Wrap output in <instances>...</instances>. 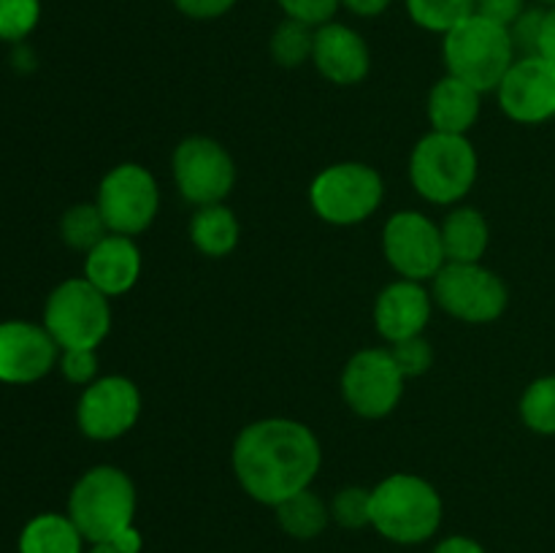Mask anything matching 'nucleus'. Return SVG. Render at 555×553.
Returning <instances> with one entry per match:
<instances>
[{
	"label": "nucleus",
	"mask_w": 555,
	"mask_h": 553,
	"mask_svg": "<svg viewBox=\"0 0 555 553\" xmlns=\"http://www.w3.org/2000/svg\"><path fill=\"white\" fill-rule=\"evenodd\" d=\"M276 3L282 5L287 20H298L304 25L320 27L325 22H334V14L341 5V0H276Z\"/></svg>",
	"instance_id": "nucleus-32"
},
{
	"label": "nucleus",
	"mask_w": 555,
	"mask_h": 553,
	"mask_svg": "<svg viewBox=\"0 0 555 553\" xmlns=\"http://www.w3.org/2000/svg\"><path fill=\"white\" fill-rule=\"evenodd\" d=\"M442 54L448 74L480 92L496 90L509 65L515 63V47L507 27L477 14L444 36Z\"/></svg>",
	"instance_id": "nucleus-5"
},
{
	"label": "nucleus",
	"mask_w": 555,
	"mask_h": 553,
	"mask_svg": "<svg viewBox=\"0 0 555 553\" xmlns=\"http://www.w3.org/2000/svg\"><path fill=\"white\" fill-rule=\"evenodd\" d=\"M385 260L401 280L426 282L439 274L448 258L442 247V231L423 211H396L383 231Z\"/></svg>",
	"instance_id": "nucleus-12"
},
{
	"label": "nucleus",
	"mask_w": 555,
	"mask_h": 553,
	"mask_svg": "<svg viewBox=\"0 0 555 553\" xmlns=\"http://www.w3.org/2000/svg\"><path fill=\"white\" fill-rule=\"evenodd\" d=\"M173 179L188 204H222L236 184V163L220 141L188 136L173 150Z\"/></svg>",
	"instance_id": "nucleus-10"
},
{
	"label": "nucleus",
	"mask_w": 555,
	"mask_h": 553,
	"mask_svg": "<svg viewBox=\"0 0 555 553\" xmlns=\"http://www.w3.org/2000/svg\"><path fill=\"white\" fill-rule=\"evenodd\" d=\"M434 553H486L482 551L480 542H475L472 537H448V540L439 542L437 548H434Z\"/></svg>",
	"instance_id": "nucleus-38"
},
{
	"label": "nucleus",
	"mask_w": 555,
	"mask_h": 553,
	"mask_svg": "<svg viewBox=\"0 0 555 553\" xmlns=\"http://www.w3.org/2000/svg\"><path fill=\"white\" fill-rule=\"evenodd\" d=\"M314 30L318 27L304 25L298 20H285L282 25H276V30L271 33V57L282 68H298L307 60H312L314 49Z\"/></svg>",
	"instance_id": "nucleus-26"
},
{
	"label": "nucleus",
	"mask_w": 555,
	"mask_h": 553,
	"mask_svg": "<svg viewBox=\"0 0 555 553\" xmlns=\"http://www.w3.org/2000/svg\"><path fill=\"white\" fill-rule=\"evenodd\" d=\"M480 160L466 136L431 130L415 144L410 157V179L417 195L437 206L464 198L477 182Z\"/></svg>",
	"instance_id": "nucleus-4"
},
{
	"label": "nucleus",
	"mask_w": 555,
	"mask_h": 553,
	"mask_svg": "<svg viewBox=\"0 0 555 553\" xmlns=\"http://www.w3.org/2000/svg\"><path fill=\"white\" fill-rule=\"evenodd\" d=\"M406 11L423 30L448 36L453 27L475 16V0H406Z\"/></svg>",
	"instance_id": "nucleus-25"
},
{
	"label": "nucleus",
	"mask_w": 555,
	"mask_h": 553,
	"mask_svg": "<svg viewBox=\"0 0 555 553\" xmlns=\"http://www.w3.org/2000/svg\"><path fill=\"white\" fill-rule=\"evenodd\" d=\"M95 204L112 233H144L160 209L157 179L141 163H119L98 184Z\"/></svg>",
	"instance_id": "nucleus-9"
},
{
	"label": "nucleus",
	"mask_w": 555,
	"mask_h": 553,
	"mask_svg": "<svg viewBox=\"0 0 555 553\" xmlns=\"http://www.w3.org/2000/svg\"><path fill=\"white\" fill-rule=\"evenodd\" d=\"M448 263H480L491 242V228L475 206H459L439 226Z\"/></svg>",
	"instance_id": "nucleus-20"
},
{
	"label": "nucleus",
	"mask_w": 555,
	"mask_h": 553,
	"mask_svg": "<svg viewBox=\"0 0 555 553\" xmlns=\"http://www.w3.org/2000/svg\"><path fill=\"white\" fill-rule=\"evenodd\" d=\"M388 350L404 377H421V374H426L434 363V350L423 336H412V339L396 342V345H390Z\"/></svg>",
	"instance_id": "nucleus-31"
},
{
	"label": "nucleus",
	"mask_w": 555,
	"mask_h": 553,
	"mask_svg": "<svg viewBox=\"0 0 555 553\" xmlns=\"http://www.w3.org/2000/svg\"><path fill=\"white\" fill-rule=\"evenodd\" d=\"M60 372L68 383L74 385H90L98 380V352L85 350V347H76V350H63L60 356Z\"/></svg>",
	"instance_id": "nucleus-33"
},
{
	"label": "nucleus",
	"mask_w": 555,
	"mask_h": 553,
	"mask_svg": "<svg viewBox=\"0 0 555 553\" xmlns=\"http://www.w3.org/2000/svg\"><path fill=\"white\" fill-rule=\"evenodd\" d=\"M68 515L92 545L112 542L135 515V486L128 472L112 464L87 470L70 491Z\"/></svg>",
	"instance_id": "nucleus-3"
},
{
	"label": "nucleus",
	"mask_w": 555,
	"mask_h": 553,
	"mask_svg": "<svg viewBox=\"0 0 555 553\" xmlns=\"http://www.w3.org/2000/svg\"><path fill=\"white\" fill-rule=\"evenodd\" d=\"M385 195L383 177L366 163L345 160L323 168L312 179L309 204L331 226H358L379 209Z\"/></svg>",
	"instance_id": "nucleus-7"
},
{
	"label": "nucleus",
	"mask_w": 555,
	"mask_h": 553,
	"mask_svg": "<svg viewBox=\"0 0 555 553\" xmlns=\"http://www.w3.org/2000/svg\"><path fill=\"white\" fill-rule=\"evenodd\" d=\"M520 417L537 434H555V374L540 377L526 388L520 399Z\"/></svg>",
	"instance_id": "nucleus-27"
},
{
	"label": "nucleus",
	"mask_w": 555,
	"mask_h": 553,
	"mask_svg": "<svg viewBox=\"0 0 555 553\" xmlns=\"http://www.w3.org/2000/svg\"><path fill=\"white\" fill-rule=\"evenodd\" d=\"M108 226L103 220L98 204H76L60 220V236L68 244L70 249H79V253H90L98 242L108 236Z\"/></svg>",
	"instance_id": "nucleus-24"
},
{
	"label": "nucleus",
	"mask_w": 555,
	"mask_h": 553,
	"mask_svg": "<svg viewBox=\"0 0 555 553\" xmlns=\"http://www.w3.org/2000/svg\"><path fill=\"white\" fill-rule=\"evenodd\" d=\"M81 531L70 515L41 513L25 524L20 535V553H81Z\"/></svg>",
	"instance_id": "nucleus-22"
},
{
	"label": "nucleus",
	"mask_w": 555,
	"mask_h": 553,
	"mask_svg": "<svg viewBox=\"0 0 555 553\" xmlns=\"http://www.w3.org/2000/svg\"><path fill=\"white\" fill-rule=\"evenodd\" d=\"M238 233H242V228H238L236 215L225 204L198 206V211L190 220V242L195 244L198 253L209 255V258L231 255L238 244Z\"/></svg>",
	"instance_id": "nucleus-21"
},
{
	"label": "nucleus",
	"mask_w": 555,
	"mask_h": 553,
	"mask_svg": "<svg viewBox=\"0 0 555 553\" xmlns=\"http://www.w3.org/2000/svg\"><path fill=\"white\" fill-rule=\"evenodd\" d=\"M540 3H545V5H551V9H555V0H540Z\"/></svg>",
	"instance_id": "nucleus-41"
},
{
	"label": "nucleus",
	"mask_w": 555,
	"mask_h": 553,
	"mask_svg": "<svg viewBox=\"0 0 555 553\" xmlns=\"http://www.w3.org/2000/svg\"><path fill=\"white\" fill-rule=\"evenodd\" d=\"M526 11V0H475V14L509 27Z\"/></svg>",
	"instance_id": "nucleus-34"
},
{
	"label": "nucleus",
	"mask_w": 555,
	"mask_h": 553,
	"mask_svg": "<svg viewBox=\"0 0 555 553\" xmlns=\"http://www.w3.org/2000/svg\"><path fill=\"white\" fill-rule=\"evenodd\" d=\"M179 11L190 20H217L236 5V0H173Z\"/></svg>",
	"instance_id": "nucleus-35"
},
{
	"label": "nucleus",
	"mask_w": 555,
	"mask_h": 553,
	"mask_svg": "<svg viewBox=\"0 0 555 553\" xmlns=\"http://www.w3.org/2000/svg\"><path fill=\"white\" fill-rule=\"evenodd\" d=\"M404 383L406 377L388 347H366L347 361L341 372V396L356 415L379 421L399 407Z\"/></svg>",
	"instance_id": "nucleus-11"
},
{
	"label": "nucleus",
	"mask_w": 555,
	"mask_h": 553,
	"mask_svg": "<svg viewBox=\"0 0 555 553\" xmlns=\"http://www.w3.org/2000/svg\"><path fill=\"white\" fill-rule=\"evenodd\" d=\"M442 499L421 475L396 472L372 488V526L390 542L417 545L437 535Z\"/></svg>",
	"instance_id": "nucleus-2"
},
{
	"label": "nucleus",
	"mask_w": 555,
	"mask_h": 553,
	"mask_svg": "<svg viewBox=\"0 0 555 553\" xmlns=\"http://www.w3.org/2000/svg\"><path fill=\"white\" fill-rule=\"evenodd\" d=\"M390 3L393 0H341V5L358 16H379Z\"/></svg>",
	"instance_id": "nucleus-39"
},
{
	"label": "nucleus",
	"mask_w": 555,
	"mask_h": 553,
	"mask_svg": "<svg viewBox=\"0 0 555 553\" xmlns=\"http://www.w3.org/2000/svg\"><path fill=\"white\" fill-rule=\"evenodd\" d=\"M312 63L331 85L350 87L366 79L372 68V54L361 33L341 22H325L314 30Z\"/></svg>",
	"instance_id": "nucleus-16"
},
{
	"label": "nucleus",
	"mask_w": 555,
	"mask_h": 553,
	"mask_svg": "<svg viewBox=\"0 0 555 553\" xmlns=\"http://www.w3.org/2000/svg\"><path fill=\"white\" fill-rule=\"evenodd\" d=\"M108 545L117 548L119 553H141V545H144V540H141V531L135 529L133 524L125 526L122 531H117L114 535V540L108 542Z\"/></svg>",
	"instance_id": "nucleus-36"
},
{
	"label": "nucleus",
	"mask_w": 555,
	"mask_h": 553,
	"mask_svg": "<svg viewBox=\"0 0 555 553\" xmlns=\"http://www.w3.org/2000/svg\"><path fill=\"white\" fill-rule=\"evenodd\" d=\"M323 448L312 428L293 417H263L242 428L233 442V472L244 491L276 507L312 486Z\"/></svg>",
	"instance_id": "nucleus-1"
},
{
	"label": "nucleus",
	"mask_w": 555,
	"mask_h": 553,
	"mask_svg": "<svg viewBox=\"0 0 555 553\" xmlns=\"http://www.w3.org/2000/svg\"><path fill=\"white\" fill-rule=\"evenodd\" d=\"M43 329L60 350H98L112 331V304L85 276L65 280L49 293L43 307Z\"/></svg>",
	"instance_id": "nucleus-6"
},
{
	"label": "nucleus",
	"mask_w": 555,
	"mask_h": 553,
	"mask_svg": "<svg viewBox=\"0 0 555 553\" xmlns=\"http://www.w3.org/2000/svg\"><path fill=\"white\" fill-rule=\"evenodd\" d=\"M431 293L415 280H396L377 296L374 304V325L379 336L390 345L423 336L431 320Z\"/></svg>",
	"instance_id": "nucleus-17"
},
{
	"label": "nucleus",
	"mask_w": 555,
	"mask_h": 553,
	"mask_svg": "<svg viewBox=\"0 0 555 553\" xmlns=\"http://www.w3.org/2000/svg\"><path fill=\"white\" fill-rule=\"evenodd\" d=\"M90 553H119V551L114 545H108V542H98V545L90 548Z\"/></svg>",
	"instance_id": "nucleus-40"
},
{
	"label": "nucleus",
	"mask_w": 555,
	"mask_h": 553,
	"mask_svg": "<svg viewBox=\"0 0 555 553\" xmlns=\"http://www.w3.org/2000/svg\"><path fill=\"white\" fill-rule=\"evenodd\" d=\"M499 106L524 125L545 123L555 114V68L547 60L518 57L496 87Z\"/></svg>",
	"instance_id": "nucleus-14"
},
{
	"label": "nucleus",
	"mask_w": 555,
	"mask_h": 553,
	"mask_svg": "<svg viewBox=\"0 0 555 553\" xmlns=\"http://www.w3.org/2000/svg\"><path fill=\"white\" fill-rule=\"evenodd\" d=\"M141 415V390L122 374H106L87 385L76 404V423L85 437L112 442L128 434Z\"/></svg>",
	"instance_id": "nucleus-13"
},
{
	"label": "nucleus",
	"mask_w": 555,
	"mask_h": 553,
	"mask_svg": "<svg viewBox=\"0 0 555 553\" xmlns=\"http://www.w3.org/2000/svg\"><path fill=\"white\" fill-rule=\"evenodd\" d=\"M545 9H526L513 25L507 27L509 38H513L515 54L520 52V57H537L540 54V38L542 27H545Z\"/></svg>",
	"instance_id": "nucleus-30"
},
{
	"label": "nucleus",
	"mask_w": 555,
	"mask_h": 553,
	"mask_svg": "<svg viewBox=\"0 0 555 553\" xmlns=\"http://www.w3.org/2000/svg\"><path fill=\"white\" fill-rule=\"evenodd\" d=\"M331 515L345 529H361L372 526V491L361 486H347L331 502Z\"/></svg>",
	"instance_id": "nucleus-29"
},
{
	"label": "nucleus",
	"mask_w": 555,
	"mask_h": 553,
	"mask_svg": "<svg viewBox=\"0 0 555 553\" xmlns=\"http://www.w3.org/2000/svg\"><path fill=\"white\" fill-rule=\"evenodd\" d=\"M276 520H280L282 529L287 531L296 540H312L320 531L328 526L331 510L312 488H304V491L293 493L285 502L276 504Z\"/></svg>",
	"instance_id": "nucleus-23"
},
{
	"label": "nucleus",
	"mask_w": 555,
	"mask_h": 553,
	"mask_svg": "<svg viewBox=\"0 0 555 553\" xmlns=\"http://www.w3.org/2000/svg\"><path fill=\"white\" fill-rule=\"evenodd\" d=\"M141 253L133 236L108 233L85 255V280L92 282L103 296H122L139 282Z\"/></svg>",
	"instance_id": "nucleus-18"
},
{
	"label": "nucleus",
	"mask_w": 555,
	"mask_h": 553,
	"mask_svg": "<svg viewBox=\"0 0 555 553\" xmlns=\"http://www.w3.org/2000/svg\"><path fill=\"white\" fill-rule=\"evenodd\" d=\"M41 0H0V41L20 43L36 30Z\"/></svg>",
	"instance_id": "nucleus-28"
},
{
	"label": "nucleus",
	"mask_w": 555,
	"mask_h": 553,
	"mask_svg": "<svg viewBox=\"0 0 555 553\" xmlns=\"http://www.w3.org/2000/svg\"><path fill=\"white\" fill-rule=\"evenodd\" d=\"M482 92L455 76H444L428 95V119L439 133L466 136L480 117Z\"/></svg>",
	"instance_id": "nucleus-19"
},
{
	"label": "nucleus",
	"mask_w": 555,
	"mask_h": 553,
	"mask_svg": "<svg viewBox=\"0 0 555 553\" xmlns=\"http://www.w3.org/2000/svg\"><path fill=\"white\" fill-rule=\"evenodd\" d=\"M60 347L43 323L3 320L0 323V383L30 385L52 372Z\"/></svg>",
	"instance_id": "nucleus-15"
},
{
	"label": "nucleus",
	"mask_w": 555,
	"mask_h": 553,
	"mask_svg": "<svg viewBox=\"0 0 555 553\" xmlns=\"http://www.w3.org/2000/svg\"><path fill=\"white\" fill-rule=\"evenodd\" d=\"M540 57L547 60L555 68V9L547 11L545 16V27H542L540 38Z\"/></svg>",
	"instance_id": "nucleus-37"
},
{
	"label": "nucleus",
	"mask_w": 555,
	"mask_h": 553,
	"mask_svg": "<svg viewBox=\"0 0 555 553\" xmlns=\"http://www.w3.org/2000/svg\"><path fill=\"white\" fill-rule=\"evenodd\" d=\"M434 301L472 325L493 323L509 301L507 285L482 263H444L434 276Z\"/></svg>",
	"instance_id": "nucleus-8"
}]
</instances>
